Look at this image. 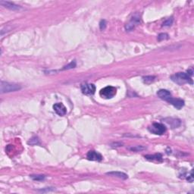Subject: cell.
Segmentation results:
<instances>
[{
    "label": "cell",
    "mask_w": 194,
    "mask_h": 194,
    "mask_svg": "<svg viewBox=\"0 0 194 194\" xmlns=\"http://www.w3.org/2000/svg\"><path fill=\"white\" fill-rule=\"evenodd\" d=\"M21 89V87L18 84L1 81V84H0V92H1V93L15 92L17 90H20Z\"/></svg>",
    "instance_id": "6da1fadb"
},
{
    "label": "cell",
    "mask_w": 194,
    "mask_h": 194,
    "mask_svg": "<svg viewBox=\"0 0 194 194\" xmlns=\"http://www.w3.org/2000/svg\"><path fill=\"white\" fill-rule=\"evenodd\" d=\"M171 79L178 84H183L184 83H190L191 84H193L191 76L185 72H178L174 76H172Z\"/></svg>",
    "instance_id": "7a4b0ae2"
},
{
    "label": "cell",
    "mask_w": 194,
    "mask_h": 194,
    "mask_svg": "<svg viewBox=\"0 0 194 194\" xmlns=\"http://www.w3.org/2000/svg\"><path fill=\"white\" fill-rule=\"evenodd\" d=\"M117 89L112 86H108L105 88L102 89L99 92V95L104 99H112L116 95Z\"/></svg>",
    "instance_id": "3957f363"
},
{
    "label": "cell",
    "mask_w": 194,
    "mask_h": 194,
    "mask_svg": "<svg viewBox=\"0 0 194 194\" xmlns=\"http://www.w3.org/2000/svg\"><path fill=\"white\" fill-rule=\"evenodd\" d=\"M149 131L155 135H162L166 132V127L160 123H154L149 127Z\"/></svg>",
    "instance_id": "277c9868"
},
{
    "label": "cell",
    "mask_w": 194,
    "mask_h": 194,
    "mask_svg": "<svg viewBox=\"0 0 194 194\" xmlns=\"http://www.w3.org/2000/svg\"><path fill=\"white\" fill-rule=\"evenodd\" d=\"M80 89L82 93L86 95H93L96 92V87L93 84H83Z\"/></svg>",
    "instance_id": "5b68a950"
},
{
    "label": "cell",
    "mask_w": 194,
    "mask_h": 194,
    "mask_svg": "<svg viewBox=\"0 0 194 194\" xmlns=\"http://www.w3.org/2000/svg\"><path fill=\"white\" fill-rule=\"evenodd\" d=\"M140 22V18L138 16H133L130 21L129 23L125 25V30L127 31H132L135 28V27L139 24Z\"/></svg>",
    "instance_id": "8992f818"
},
{
    "label": "cell",
    "mask_w": 194,
    "mask_h": 194,
    "mask_svg": "<svg viewBox=\"0 0 194 194\" xmlns=\"http://www.w3.org/2000/svg\"><path fill=\"white\" fill-rule=\"evenodd\" d=\"M53 109L55 112V113L58 114L59 116H64L67 113L66 107L62 103H55L53 106Z\"/></svg>",
    "instance_id": "52a82bcc"
},
{
    "label": "cell",
    "mask_w": 194,
    "mask_h": 194,
    "mask_svg": "<svg viewBox=\"0 0 194 194\" xmlns=\"http://www.w3.org/2000/svg\"><path fill=\"white\" fill-rule=\"evenodd\" d=\"M87 159L90 160V161L100 162L103 160V156H102L101 154L94 150L89 151L87 154Z\"/></svg>",
    "instance_id": "ba28073f"
},
{
    "label": "cell",
    "mask_w": 194,
    "mask_h": 194,
    "mask_svg": "<svg viewBox=\"0 0 194 194\" xmlns=\"http://www.w3.org/2000/svg\"><path fill=\"white\" fill-rule=\"evenodd\" d=\"M167 102L169 103L171 105H172L177 109H181L184 106V101L181 99H176L171 97L169 99L167 100Z\"/></svg>",
    "instance_id": "9c48e42d"
},
{
    "label": "cell",
    "mask_w": 194,
    "mask_h": 194,
    "mask_svg": "<svg viewBox=\"0 0 194 194\" xmlns=\"http://www.w3.org/2000/svg\"><path fill=\"white\" fill-rule=\"evenodd\" d=\"M0 4L2 6H4L6 9H9L10 10L12 11H18L20 9H21V7L15 4L13 2H6V1H0Z\"/></svg>",
    "instance_id": "30bf717a"
},
{
    "label": "cell",
    "mask_w": 194,
    "mask_h": 194,
    "mask_svg": "<svg viewBox=\"0 0 194 194\" xmlns=\"http://www.w3.org/2000/svg\"><path fill=\"white\" fill-rule=\"evenodd\" d=\"M157 96L159 97L162 99L165 100V101H167L168 99H169L171 96V93H170V91L167 90H159L158 92H157Z\"/></svg>",
    "instance_id": "8fae6325"
},
{
    "label": "cell",
    "mask_w": 194,
    "mask_h": 194,
    "mask_svg": "<svg viewBox=\"0 0 194 194\" xmlns=\"http://www.w3.org/2000/svg\"><path fill=\"white\" fill-rule=\"evenodd\" d=\"M107 175L114 176V177H117L119 178H121L123 180H126L128 178V174H126L124 172H121V171H110V172L106 173Z\"/></svg>",
    "instance_id": "7c38bea8"
},
{
    "label": "cell",
    "mask_w": 194,
    "mask_h": 194,
    "mask_svg": "<svg viewBox=\"0 0 194 194\" xmlns=\"http://www.w3.org/2000/svg\"><path fill=\"white\" fill-rule=\"evenodd\" d=\"M145 158L146 159L150 160V161H152V160H156L158 162H162V156L161 154H155V155H145Z\"/></svg>",
    "instance_id": "4fadbf2b"
},
{
    "label": "cell",
    "mask_w": 194,
    "mask_h": 194,
    "mask_svg": "<svg viewBox=\"0 0 194 194\" xmlns=\"http://www.w3.org/2000/svg\"><path fill=\"white\" fill-rule=\"evenodd\" d=\"M31 177L32 178L33 181H42L45 180L46 176L43 175V174H32V175H31Z\"/></svg>",
    "instance_id": "5bb4252c"
},
{
    "label": "cell",
    "mask_w": 194,
    "mask_h": 194,
    "mask_svg": "<svg viewBox=\"0 0 194 194\" xmlns=\"http://www.w3.org/2000/svg\"><path fill=\"white\" fill-rule=\"evenodd\" d=\"M76 65H77V63H76L75 60H74V61H72V62H70L68 65H65V66L64 68H63L62 70H69V69H72V68H75Z\"/></svg>",
    "instance_id": "9a60e30c"
},
{
    "label": "cell",
    "mask_w": 194,
    "mask_h": 194,
    "mask_svg": "<svg viewBox=\"0 0 194 194\" xmlns=\"http://www.w3.org/2000/svg\"><path fill=\"white\" fill-rule=\"evenodd\" d=\"M128 149H130V151H133V152H140V151H142L144 149H145V147L142 146H133V147L128 148Z\"/></svg>",
    "instance_id": "2e32d148"
},
{
    "label": "cell",
    "mask_w": 194,
    "mask_h": 194,
    "mask_svg": "<svg viewBox=\"0 0 194 194\" xmlns=\"http://www.w3.org/2000/svg\"><path fill=\"white\" fill-rule=\"evenodd\" d=\"M143 79H144V81L146 84H150L152 81L155 80V77H154V76H146V77H143Z\"/></svg>",
    "instance_id": "e0dca14e"
},
{
    "label": "cell",
    "mask_w": 194,
    "mask_h": 194,
    "mask_svg": "<svg viewBox=\"0 0 194 194\" xmlns=\"http://www.w3.org/2000/svg\"><path fill=\"white\" fill-rule=\"evenodd\" d=\"M173 21H174L173 17H169V18H168L166 21H165L163 22V24H162V26L163 27L171 26V24H173Z\"/></svg>",
    "instance_id": "ac0fdd59"
},
{
    "label": "cell",
    "mask_w": 194,
    "mask_h": 194,
    "mask_svg": "<svg viewBox=\"0 0 194 194\" xmlns=\"http://www.w3.org/2000/svg\"><path fill=\"white\" fill-rule=\"evenodd\" d=\"M169 38L168 35L167 33H162L159 35L158 36V40L159 41H162V40H165V39H168Z\"/></svg>",
    "instance_id": "d6986e66"
},
{
    "label": "cell",
    "mask_w": 194,
    "mask_h": 194,
    "mask_svg": "<svg viewBox=\"0 0 194 194\" xmlns=\"http://www.w3.org/2000/svg\"><path fill=\"white\" fill-rule=\"evenodd\" d=\"M28 144H31V145H36V144H39V140H38L37 137H33L31 140L28 142Z\"/></svg>",
    "instance_id": "ffe728a7"
},
{
    "label": "cell",
    "mask_w": 194,
    "mask_h": 194,
    "mask_svg": "<svg viewBox=\"0 0 194 194\" xmlns=\"http://www.w3.org/2000/svg\"><path fill=\"white\" fill-rule=\"evenodd\" d=\"M106 20H102L101 21L99 22V28L100 30L103 31V30L106 29Z\"/></svg>",
    "instance_id": "44dd1931"
},
{
    "label": "cell",
    "mask_w": 194,
    "mask_h": 194,
    "mask_svg": "<svg viewBox=\"0 0 194 194\" xmlns=\"http://www.w3.org/2000/svg\"><path fill=\"white\" fill-rule=\"evenodd\" d=\"M187 180L188 181V182L192 183L193 181V171H190V174H188V176L187 177Z\"/></svg>",
    "instance_id": "7402d4cb"
}]
</instances>
